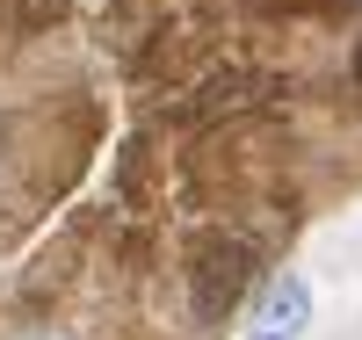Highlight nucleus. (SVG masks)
Segmentation results:
<instances>
[{"instance_id": "obj_3", "label": "nucleus", "mask_w": 362, "mask_h": 340, "mask_svg": "<svg viewBox=\"0 0 362 340\" xmlns=\"http://www.w3.org/2000/svg\"><path fill=\"white\" fill-rule=\"evenodd\" d=\"M283 8H341V0H283Z\"/></svg>"}, {"instance_id": "obj_4", "label": "nucleus", "mask_w": 362, "mask_h": 340, "mask_svg": "<svg viewBox=\"0 0 362 340\" xmlns=\"http://www.w3.org/2000/svg\"><path fill=\"white\" fill-rule=\"evenodd\" d=\"M355 80H362V44H355Z\"/></svg>"}, {"instance_id": "obj_1", "label": "nucleus", "mask_w": 362, "mask_h": 340, "mask_svg": "<svg viewBox=\"0 0 362 340\" xmlns=\"http://www.w3.org/2000/svg\"><path fill=\"white\" fill-rule=\"evenodd\" d=\"M254 275H261V261H254L247 239L210 232L189 254V312H196V326H225L239 312V297L254 290Z\"/></svg>"}, {"instance_id": "obj_2", "label": "nucleus", "mask_w": 362, "mask_h": 340, "mask_svg": "<svg viewBox=\"0 0 362 340\" xmlns=\"http://www.w3.org/2000/svg\"><path fill=\"white\" fill-rule=\"evenodd\" d=\"M305 319H312V290L297 283V275H283V283L268 290V304H261L254 340H297V333H305Z\"/></svg>"}]
</instances>
